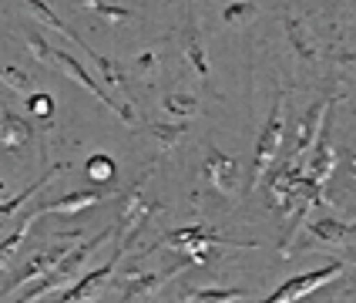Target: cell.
I'll return each mask as SVG.
<instances>
[{
    "label": "cell",
    "instance_id": "19",
    "mask_svg": "<svg viewBox=\"0 0 356 303\" xmlns=\"http://www.w3.org/2000/svg\"><path fill=\"white\" fill-rule=\"evenodd\" d=\"M245 290H229V286H202V290H188L185 300L188 303H229V300H242Z\"/></svg>",
    "mask_w": 356,
    "mask_h": 303
},
{
    "label": "cell",
    "instance_id": "8",
    "mask_svg": "<svg viewBox=\"0 0 356 303\" xmlns=\"http://www.w3.org/2000/svg\"><path fill=\"white\" fill-rule=\"evenodd\" d=\"M330 104H333V98H323L302 115V121L296 125V139H293V159L302 155V152H309V148L316 145L319 128H323V121H326V108H330Z\"/></svg>",
    "mask_w": 356,
    "mask_h": 303
},
{
    "label": "cell",
    "instance_id": "24",
    "mask_svg": "<svg viewBox=\"0 0 356 303\" xmlns=\"http://www.w3.org/2000/svg\"><path fill=\"white\" fill-rule=\"evenodd\" d=\"M286 34H289V40H293V47H296L299 54L306 61H313L316 58V47L306 40V34H302V24H299L296 17H286Z\"/></svg>",
    "mask_w": 356,
    "mask_h": 303
},
{
    "label": "cell",
    "instance_id": "11",
    "mask_svg": "<svg viewBox=\"0 0 356 303\" xmlns=\"http://www.w3.org/2000/svg\"><path fill=\"white\" fill-rule=\"evenodd\" d=\"M181 54L188 58V64L195 68V75L202 81L212 78V64H209V51H205V44H202V34H198L195 20L188 17L185 24V31H181Z\"/></svg>",
    "mask_w": 356,
    "mask_h": 303
},
{
    "label": "cell",
    "instance_id": "21",
    "mask_svg": "<svg viewBox=\"0 0 356 303\" xmlns=\"http://www.w3.org/2000/svg\"><path fill=\"white\" fill-rule=\"evenodd\" d=\"M84 172H88V179H95L98 185H108V182H115V159L111 155H91L88 165H84Z\"/></svg>",
    "mask_w": 356,
    "mask_h": 303
},
{
    "label": "cell",
    "instance_id": "5",
    "mask_svg": "<svg viewBox=\"0 0 356 303\" xmlns=\"http://www.w3.org/2000/svg\"><path fill=\"white\" fill-rule=\"evenodd\" d=\"M54 61H58V64L64 68V71H67V75H71V78H78L81 88H84V91H91V95H95V98H98L104 108H111V111H115L121 121L135 125V111H131V104H121V101L111 98V95L101 88L98 81H95L91 75H88V71H84V68H81V61H74L71 54H67V51H54Z\"/></svg>",
    "mask_w": 356,
    "mask_h": 303
},
{
    "label": "cell",
    "instance_id": "26",
    "mask_svg": "<svg viewBox=\"0 0 356 303\" xmlns=\"http://www.w3.org/2000/svg\"><path fill=\"white\" fill-rule=\"evenodd\" d=\"M0 81L7 88H14V91H31V75L14 68V64H0Z\"/></svg>",
    "mask_w": 356,
    "mask_h": 303
},
{
    "label": "cell",
    "instance_id": "28",
    "mask_svg": "<svg viewBox=\"0 0 356 303\" xmlns=\"http://www.w3.org/2000/svg\"><path fill=\"white\" fill-rule=\"evenodd\" d=\"M27 108H31V115L40 121L54 118V98H51V95H27Z\"/></svg>",
    "mask_w": 356,
    "mask_h": 303
},
{
    "label": "cell",
    "instance_id": "12",
    "mask_svg": "<svg viewBox=\"0 0 356 303\" xmlns=\"http://www.w3.org/2000/svg\"><path fill=\"white\" fill-rule=\"evenodd\" d=\"M108 196H111L108 189H84V192H71V196H60V199L40 205V216H54V212H71V216H78V212H84L88 205L108 199Z\"/></svg>",
    "mask_w": 356,
    "mask_h": 303
},
{
    "label": "cell",
    "instance_id": "23",
    "mask_svg": "<svg viewBox=\"0 0 356 303\" xmlns=\"http://www.w3.org/2000/svg\"><path fill=\"white\" fill-rule=\"evenodd\" d=\"M91 61L98 64L101 81H108L111 88H128V81H124V68H121L115 58H108V54H95Z\"/></svg>",
    "mask_w": 356,
    "mask_h": 303
},
{
    "label": "cell",
    "instance_id": "18",
    "mask_svg": "<svg viewBox=\"0 0 356 303\" xmlns=\"http://www.w3.org/2000/svg\"><path fill=\"white\" fill-rule=\"evenodd\" d=\"M60 172V165H54V169H51V172H44V176H40L38 182H34V185H27V189H24V192H17V196H14V199H7V202H0V222L7 219V216H14V212H20V205H24V202L31 199V196H34V192H38V189H47V182L54 179V176H58Z\"/></svg>",
    "mask_w": 356,
    "mask_h": 303
},
{
    "label": "cell",
    "instance_id": "17",
    "mask_svg": "<svg viewBox=\"0 0 356 303\" xmlns=\"http://www.w3.org/2000/svg\"><path fill=\"white\" fill-rule=\"evenodd\" d=\"M161 108H165V115H172V118L188 121V118H195L198 111H202V101H198L195 95L175 91V95H165V98H161Z\"/></svg>",
    "mask_w": 356,
    "mask_h": 303
},
{
    "label": "cell",
    "instance_id": "1",
    "mask_svg": "<svg viewBox=\"0 0 356 303\" xmlns=\"http://www.w3.org/2000/svg\"><path fill=\"white\" fill-rule=\"evenodd\" d=\"M111 236H115V226L101 229L98 236H91L88 242H81L78 249H67V253L60 256L58 266H54L51 273H44V277H38V283H34V286H31V290H27V293H24L20 300H27V303H31V300H44L47 293H54V290H58L60 283H67V280H71V277H74V273L81 270V263L88 260L91 253H98V249H101V246H104L108 240H111Z\"/></svg>",
    "mask_w": 356,
    "mask_h": 303
},
{
    "label": "cell",
    "instance_id": "31",
    "mask_svg": "<svg viewBox=\"0 0 356 303\" xmlns=\"http://www.w3.org/2000/svg\"><path fill=\"white\" fill-rule=\"evenodd\" d=\"M339 64H343V68H346V71H350V75H353L356 78V54H350V51H343V54H339Z\"/></svg>",
    "mask_w": 356,
    "mask_h": 303
},
{
    "label": "cell",
    "instance_id": "6",
    "mask_svg": "<svg viewBox=\"0 0 356 303\" xmlns=\"http://www.w3.org/2000/svg\"><path fill=\"white\" fill-rule=\"evenodd\" d=\"M202 172H205L209 185L216 189L218 196H232L236 179H238V162L232 159V155H225V152H218L216 145H209V148H205V165H202Z\"/></svg>",
    "mask_w": 356,
    "mask_h": 303
},
{
    "label": "cell",
    "instance_id": "7",
    "mask_svg": "<svg viewBox=\"0 0 356 303\" xmlns=\"http://www.w3.org/2000/svg\"><path fill=\"white\" fill-rule=\"evenodd\" d=\"M67 249H71L67 242H58V246L44 249V253H38V256H31V260L24 263V270H20V273H14V280L0 290V300H3V297H10V293H14L17 286H24V283H31V280H38V277H44V273H51Z\"/></svg>",
    "mask_w": 356,
    "mask_h": 303
},
{
    "label": "cell",
    "instance_id": "22",
    "mask_svg": "<svg viewBox=\"0 0 356 303\" xmlns=\"http://www.w3.org/2000/svg\"><path fill=\"white\" fill-rule=\"evenodd\" d=\"M148 135L159 141V148L165 152V148L178 145V139L185 135V121H178V125H161V121H152V125H148Z\"/></svg>",
    "mask_w": 356,
    "mask_h": 303
},
{
    "label": "cell",
    "instance_id": "20",
    "mask_svg": "<svg viewBox=\"0 0 356 303\" xmlns=\"http://www.w3.org/2000/svg\"><path fill=\"white\" fill-rule=\"evenodd\" d=\"M256 17H259V7L252 0H232V3L222 10V20H225L229 27H249Z\"/></svg>",
    "mask_w": 356,
    "mask_h": 303
},
{
    "label": "cell",
    "instance_id": "10",
    "mask_svg": "<svg viewBox=\"0 0 356 303\" xmlns=\"http://www.w3.org/2000/svg\"><path fill=\"white\" fill-rule=\"evenodd\" d=\"M121 253L124 249H118L111 260L104 263V266H98V270H91L84 280H78V283H71L67 290H64V297H58V300H64V303H78V300H91V293L95 290H101V283L108 280L111 273H115V266H118V260H121Z\"/></svg>",
    "mask_w": 356,
    "mask_h": 303
},
{
    "label": "cell",
    "instance_id": "13",
    "mask_svg": "<svg viewBox=\"0 0 356 303\" xmlns=\"http://www.w3.org/2000/svg\"><path fill=\"white\" fill-rule=\"evenodd\" d=\"M31 135H34V128L24 115H17L14 108H0V145L3 148H20L31 141Z\"/></svg>",
    "mask_w": 356,
    "mask_h": 303
},
{
    "label": "cell",
    "instance_id": "4",
    "mask_svg": "<svg viewBox=\"0 0 356 303\" xmlns=\"http://www.w3.org/2000/svg\"><path fill=\"white\" fill-rule=\"evenodd\" d=\"M343 273V263H326L323 270H313V273H302V277H293L279 286L273 297H266L269 303H293V300H302L309 293H316L319 286H326L330 280H337Z\"/></svg>",
    "mask_w": 356,
    "mask_h": 303
},
{
    "label": "cell",
    "instance_id": "15",
    "mask_svg": "<svg viewBox=\"0 0 356 303\" xmlns=\"http://www.w3.org/2000/svg\"><path fill=\"white\" fill-rule=\"evenodd\" d=\"M40 219V209H31V212H20V226L7 236V240L0 242V266H7V263L14 260L20 253V246L27 242V236H31V229H34V222Z\"/></svg>",
    "mask_w": 356,
    "mask_h": 303
},
{
    "label": "cell",
    "instance_id": "14",
    "mask_svg": "<svg viewBox=\"0 0 356 303\" xmlns=\"http://www.w3.org/2000/svg\"><path fill=\"white\" fill-rule=\"evenodd\" d=\"M178 273V266H168V270H159V273H128L124 277V300H141L148 293H155L165 280H172Z\"/></svg>",
    "mask_w": 356,
    "mask_h": 303
},
{
    "label": "cell",
    "instance_id": "29",
    "mask_svg": "<svg viewBox=\"0 0 356 303\" xmlns=\"http://www.w3.org/2000/svg\"><path fill=\"white\" fill-rule=\"evenodd\" d=\"M27 47L38 61H54V47L40 38V31H34V27H27Z\"/></svg>",
    "mask_w": 356,
    "mask_h": 303
},
{
    "label": "cell",
    "instance_id": "16",
    "mask_svg": "<svg viewBox=\"0 0 356 303\" xmlns=\"http://www.w3.org/2000/svg\"><path fill=\"white\" fill-rule=\"evenodd\" d=\"M27 7H31V10H34V17L44 20L47 27H54L58 34H64V38H71L74 44H81V47H84V54H91V58L98 54V51H95V47H88V44H84V40H81L78 34H74V31H71V27H67V24H64V20H60L58 14H54V10L47 7V3H44V0H27Z\"/></svg>",
    "mask_w": 356,
    "mask_h": 303
},
{
    "label": "cell",
    "instance_id": "32",
    "mask_svg": "<svg viewBox=\"0 0 356 303\" xmlns=\"http://www.w3.org/2000/svg\"><path fill=\"white\" fill-rule=\"evenodd\" d=\"M0 196H3V185H0Z\"/></svg>",
    "mask_w": 356,
    "mask_h": 303
},
{
    "label": "cell",
    "instance_id": "9",
    "mask_svg": "<svg viewBox=\"0 0 356 303\" xmlns=\"http://www.w3.org/2000/svg\"><path fill=\"white\" fill-rule=\"evenodd\" d=\"M337 148H333V141H330V128H326V121H323V128H319V139L313 145V162H309V172H306V179H313L316 185H326V179L333 176V169H337Z\"/></svg>",
    "mask_w": 356,
    "mask_h": 303
},
{
    "label": "cell",
    "instance_id": "27",
    "mask_svg": "<svg viewBox=\"0 0 356 303\" xmlns=\"http://www.w3.org/2000/svg\"><path fill=\"white\" fill-rule=\"evenodd\" d=\"M81 7H91V10H98V14L108 20V24H118V20H128V17H131L124 7H111V3H104V0H81Z\"/></svg>",
    "mask_w": 356,
    "mask_h": 303
},
{
    "label": "cell",
    "instance_id": "30",
    "mask_svg": "<svg viewBox=\"0 0 356 303\" xmlns=\"http://www.w3.org/2000/svg\"><path fill=\"white\" fill-rule=\"evenodd\" d=\"M155 64H159L155 51H145V54L138 58V64H135V68H138V71H148V68H155Z\"/></svg>",
    "mask_w": 356,
    "mask_h": 303
},
{
    "label": "cell",
    "instance_id": "2",
    "mask_svg": "<svg viewBox=\"0 0 356 303\" xmlns=\"http://www.w3.org/2000/svg\"><path fill=\"white\" fill-rule=\"evenodd\" d=\"M282 139H286V121H282V91H276V101L269 108V118H266V128L259 135L256 145V162H252V182H259V176L269 172V165L276 162L279 148H282Z\"/></svg>",
    "mask_w": 356,
    "mask_h": 303
},
{
    "label": "cell",
    "instance_id": "3",
    "mask_svg": "<svg viewBox=\"0 0 356 303\" xmlns=\"http://www.w3.org/2000/svg\"><path fill=\"white\" fill-rule=\"evenodd\" d=\"M145 179H148V172L141 176L131 189H128V202H124V209H121L118 216V233H121V249L124 246H131L135 242V236H138L141 229L152 222V212L159 209L155 202H148L145 196H141V185H145Z\"/></svg>",
    "mask_w": 356,
    "mask_h": 303
},
{
    "label": "cell",
    "instance_id": "25",
    "mask_svg": "<svg viewBox=\"0 0 356 303\" xmlns=\"http://www.w3.org/2000/svg\"><path fill=\"white\" fill-rule=\"evenodd\" d=\"M346 233H350V226L339 222V219H319L316 226H313V236L323 242H339Z\"/></svg>",
    "mask_w": 356,
    "mask_h": 303
}]
</instances>
